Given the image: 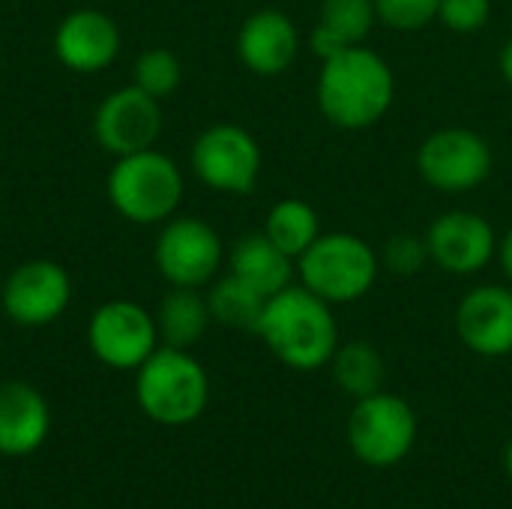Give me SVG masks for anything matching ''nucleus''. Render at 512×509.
Returning <instances> with one entry per match:
<instances>
[{
	"instance_id": "obj_1",
	"label": "nucleus",
	"mask_w": 512,
	"mask_h": 509,
	"mask_svg": "<svg viewBox=\"0 0 512 509\" xmlns=\"http://www.w3.org/2000/svg\"><path fill=\"white\" fill-rule=\"evenodd\" d=\"M393 99L396 75L378 51L354 45L321 60L318 108L336 129L360 132L381 123Z\"/></svg>"
},
{
	"instance_id": "obj_2",
	"label": "nucleus",
	"mask_w": 512,
	"mask_h": 509,
	"mask_svg": "<svg viewBox=\"0 0 512 509\" xmlns=\"http://www.w3.org/2000/svg\"><path fill=\"white\" fill-rule=\"evenodd\" d=\"M270 354L297 372L327 366L339 348L333 306L303 285H288L264 303L258 330Z\"/></svg>"
},
{
	"instance_id": "obj_3",
	"label": "nucleus",
	"mask_w": 512,
	"mask_h": 509,
	"mask_svg": "<svg viewBox=\"0 0 512 509\" xmlns=\"http://www.w3.org/2000/svg\"><path fill=\"white\" fill-rule=\"evenodd\" d=\"M138 408L162 426L195 423L210 399V381L204 366L183 348H156L135 378Z\"/></svg>"
},
{
	"instance_id": "obj_4",
	"label": "nucleus",
	"mask_w": 512,
	"mask_h": 509,
	"mask_svg": "<svg viewBox=\"0 0 512 509\" xmlns=\"http://www.w3.org/2000/svg\"><path fill=\"white\" fill-rule=\"evenodd\" d=\"M381 273V255L357 234L330 231L321 234L300 258V285L327 300L330 306L363 300Z\"/></svg>"
},
{
	"instance_id": "obj_5",
	"label": "nucleus",
	"mask_w": 512,
	"mask_h": 509,
	"mask_svg": "<svg viewBox=\"0 0 512 509\" xmlns=\"http://www.w3.org/2000/svg\"><path fill=\"white\" fill-rule=\"evenodd\" d=\"M183 198V174L174 159L159 150H138L117 156L108 174V201L120 216L138 225L171 219Z\"/></svg>"
},
{
	"instance_id": "obj_6",
	"label": "nucleus",
	"mask_w": 512,
	"mask_h": 509,
	"mask_svg": "<svg viewBox=\"0 0 512 509\" xmlns=\"http://www.w3.org/2000/svg\"><path fill=\"white\" fill-rule=\"evenodd\" d=\"M417 441L414 408L393 393L357 399L348 414V447L369 468L399 465Z\"/></svg>"
},
{
	"instance_id": "obj_7",
	"label": "nucleus",
	"mask_w": 512,
	"mask_h": 509,
	"mask_svg": "<svg viewBox=\"0 0 512 509\" xmlns=\"http://www.w3.org/2000/svg\"><path fill=\"white\" fill-rule=\"evenodd\" d=\"M195 177L228 195H246L261 177V147L237 123H213L192 144Z\"/></svg>"
},
{
	"instance_id": "obj_8",
	"label": "nucleus",
	"mask_w": 512,
	"mask_h": 509,
	"mask_svg": "<svg viewBox=\"0 0 512 509\" xmlns=\"http://www.w3.org/2000/svg\"><path fill=\"white\" fill-rule=\"evenodd\" d=\"M420 177L438 192H471L492 174L489 141L465 126L432 132L417 150Z\"/></svg>"
},
{
	"instance_id": "obj_9",
	"label": "nucleus",
	"mask_w": 512,
	"mask_h": 509,
	"mask_svg": "<svg viewBox=\"0 0 512 509\" xmlns=\"http://www.w3.org/2000/svg\"><path fill=\"white\" fill-rule=\"evenodd\" d=\"M222 237L198 216L171 219L156 240V267L174 288H204L222 267Z\"/></svg>"
},
{
	"instance_id": "obj_10",
	"label": "nucleus",
	"mask_w": 512,
	"mask_h": 509,
	"mask_svg": "<svg viewBox=\"0 0 512 509\" xmlns=\"http://www.w3.org/2000/svg\"><path fill=\"white\" fill-rule=\"evenodd\" d=\"M87 342L99 363L111 369H138L156 351V318L132 300H111L93 312Z\"/></svg>"
},
{
	"instance_id": "obj_11",
	"label": "nucleus",
	"mask_w": 512,
	"mask_h": 509,
	"mask_svg": "<svg viewBox=\"0 0 512 509\" xmlns=\"http://www.w3.org/2000/svg\"><path fill=\"white\" fill-rule=\"evenodd\" d=\"M429 258L450 276H477L498 258L492 222L474 210H447L426 231Z\"/></svg>"
},
{
	"instance_id": "obj_12",
	"label": "nucleus",
	"mask_w": 512,
	"mask_h": 509,
	"mask_svg": "<svg viewBox=\"0 0 512 509\" xmlns=\"http://www.w3.org/2000/svg\"><path fill=\"white\" fill-rule=\"evenodd\" d=\"M72 300L69 273L54 261H27L3 285V312L12 324L45 327L57 321Z\"/></svg>"
},
{
	"instance_id": "obj_13",
	"label": "nucleus",
	"mask_w": 512,
	"mask_h": 509,
	"mask_svg": "<svg viewBox=\"0 0 512 509\" xmlns=\"http://www.w3.org/2000/svg\"><path fill=\"white\" fill-rule=\"evenodd\" d=\"M93 132H96V141L114 156H129V153L147 150V147H153V141L162 132L159 99L144 93L135 84L114 90L96 108Z\"/></svg>"
},
{
	"instance_id": "obj_14",
	"label": "nucleus",
	"mask_w": 512,
	"mask_h": 509,
	"mask_svg": "<svg viewBox=\"0 0 512 509\" xmlns=\"http://www.w3.org/2000/svg\"><path fill=\"white\" fill-rule=\"evenodd\" d=\"M456 333L477 357L512 354V288L477 285L456 306Z\"/></svg>"
},
{
	"instance_id": "obj_15",
	"label": "nucleus",
	"mask_w": 512,
	"mask_h": 509,
	"mask_svg": "<svg viewBox=\"0 0 512 509\" xmlns=\"http://www.w3.org/2000/svg\"><path fill=\"white\" fill-rule=\"evenodd\" d=\"M120 51V27L99 9H78L66 15L54 33V54L72 72H99L114 63Z\"/></svg>"
},
{
	"instance_id": "obj_16",
	"label": "nucleus",
	"mask_w": 512,
	"mask_h": 509,
	"mask_svg": "<svg viewBox=\"0 0 512 509\" xmlns=\"http://www.w3.org/2000/svg\"><path fill=\"white\" fill-rule=\"evenodd\" d=\"M300 54V33L279 9H258L237 33V57L255 75H282Z\"/></svg>"
},
{
	"instance_id": "obj_17",
	"label": "nucleus",
	"mask_w": 512,
	"mask_h": 509,
	"mask_svg": "<svg viewBox=\"0 0 512 509\" xmlns=\"http://www.w3.org/2000/svg\"><path fill=\"white\" fill-rule=\"evenodd\" d=\"M51 432V411L45 396L24 384H0V456H30L36 453Z\"/></svg>"
},
{
	"instance_id": "obj_18",
	"label": "nucleus",
	"mask_w": 512,
	"mask_h": 509,
	"mask_svg": "<svg viewBox=\"0 0 512 509\" xmlns=\"http://www.w3.org/2000/svg\"><path fill=\"white\" fill-rule=\"evenodd\" d=\"M228 267L237 279H243L249 288L264 294L267 300L285 291L288 285H294V276H297L294 258L285 255L264 231L240 237L228 255Z\"/></svg>"
},
{
	"instance_id": "obj_19",
	"label": "nucleus",
	"mask_w": 512,
	"mask_h": 509,
	"mask_svg": "<svg viewBox=\"0 0 512 509\" xmlns=\"http://www.w3.org/2000/svg\"><path fill=\"white\" fill-rule=\"evenodd\" d=\"M375 0H324L321 18L309 33V48L318 60L363 45L375 27Z\"/></svg>"
},
{
	"instance_id": "obj_20",
	"label": "nucleus",
	"mask_w": 512,
	"mask_h": 509,
	"mask_svg": "<svg viewBox=\"0 0 512 509\" xmlns=\"http://www.w3.org/2000/svg\"><path fill=\"white\" fill-rule=\"evenodd\" d=\"M153 318H156L159 339L168 348H183V351L201 342V336L213 321L207 297H201L198 288H174L171 294L162 297L159 312Z\"/></svg>"
},
{
	"instance_id": "obj_21",
	"label": "nucleus",
	"mask_w": 512,
	"mask_h": 509,
	"mask_svg": "<svg viewBox=\"0 0 512 509\" xmlns=\"http://www.w3.org/2000/svg\"><path fill=\"white\" fill-rule=\"evenodd\" d=\"M330 366H333L336 387L351 399H366L372 393H381L384 378H387L384 357L369 342H345V345H339Z\"/></svg>"
},
{
	"instance_id": "obj_22",
	"label": "nucleus",
	"mask_w": 512,
	"mask_h": 509,
	"mask_svg": "<svg viewBox=\"0 0 512 509\" xmlns=\"http://www.w3.org/2000/svg\"><path fill=\"white\" fill-rule=\"evenodd\" d=\"M264 234L285 255H291L297 261L324 231H321V219L312 204H306L300 198H285V201L273 204V210L267 213Z\"/></svg>"
},
{
	"instance_id": "obj_23",
	"label": "nucleus",
	"mask_w": 512,
	"mask_h": 509,
	"mask_svg": "<svg viewBox=\"0 0 512 509\" xmlns=\"http://www.w3.org/2000/svg\"><path fill=\"white\" fill-rule=\"evenodd\" d=\"M264 303H267V297L258 294L255 288H249L234 273L219 279L207 294V306H210L213 321H219L225 327H234V330H252V333L258 330Z\"/></svg>"
},
{
	"instance_id": "obj_24",
	"label": "nucleus",
	"mask_w": 512,
	"mask_h": 509,
	"mask_svg": "<svg viewBox=\"0 0 512 509\" xmlns=\"http://www.w3.org/2000/svg\"><path fill=\"white\" fill-rule=\"evenodd\" d=\"M180 78H183V66L177 54L168 48H147L132 66V84L156 99L174 93L180 87Z\"/></svg>"
},
{
	"instance_id": "obj_25",
	"label": "nucleus",
	"mask_w": 512,
	"mask_h": 509,
	"mask_svg": "<svg viewBox=\"0 0 512 509\" xmlns=\"http://www.w3.org/2000/svg\"><path fill=\"white\" fill-rule=\"evenodd\" d=\"M441 0H375V15L384 27L417 33L438 18Z\"/></svg>"
},
{
	"instance_id": "obj_26",
	"label": "nucleus",
	"mask_w": 512,
	"mask_h": 509,
	"mask_svg": "<svg viewBox=\"0 0 512 509\" xmlns=\"http://www.w3.org/2000/svg\"><path fill=\"white\" fill-rule=\"evenodd\" d=\"M429 261L432 258H429L426 237H417V234H396L384 243V252H381V267L393 270L396 276H414Z\"/></svg>"
},
{
	"instance_id": "obj_27",
	"label": "nucleus",
	"mask_w": 512,
	"mask_h": 509,
	"mask_svg": "<svg viewBox=\"0 0 512 509\" xmlns=\"http://www.w3.org/2000/svg\"><path fill=\"white\" fill-rule=\"evenodd\" d=\"M438 18L453 33H480L492 18V0H441Z\"/></svg>"
},
{
	"instance_id": "obj_28",
	"label": "nucleus",
	"mask_w": 512,
	"mask_h": 509,
	"mask_svg": "<svg viewBox=\"0 0 512 509\" xmlns=\"http://www.w3.org/2000/svg\"><path fill=\"white\" fill-rule=\"evenodd\" d=\"M498 261H501V270H504V279L510 282L512 288V228L498 240Z\"/></svg>"
},
{
	"instance_id": "obj_29",
	"label": "nucleus",
	"mask_w": 512,
	"mask_h": 509,
	"mask_svg": "<svg viewBox=\"0 0 512 509\" xmlns=\"http://www.w3.org/2000/svg\"><path fill=\"white\" fill-rule=\"evenodd\" d=\"M501 75H504V81L512 87V39H507L504 48H501Z\"/></svg>"
},
{
	"instance_id": "obj_30",
	"label": "nucleus",
	"mask_w": 512,
	"mask_h": 509,
	"mask_svg": "<svg viewBox=\"0 0 512 509\" xmlns=\"http://www.w3.org/2000/svg\"><path fill=\"white\" fill-rule=\"evenodd\" d=\"M504 468H507V474H510L512 480V438L507 441V450H504Z\"/></svg>"
}]
</instances>
